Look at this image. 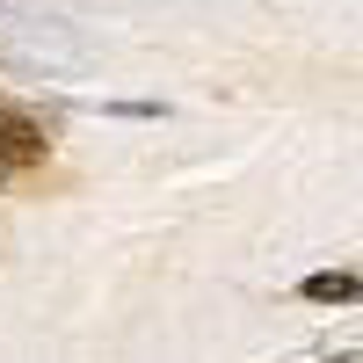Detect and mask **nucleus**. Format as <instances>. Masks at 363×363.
<instances>
[{
  "instance_id": "f257e3e1",
  "label": "nucleus",
  "mask_w": 363,
  "mask_h": 363,
  "mask_svg": "<svg viewBox=\"0 0 363 363\" xmlns=\"http://www.w3.org/2000/svg\"><path fill=\"white\" fill-rule=\"evenodd\" d=\"M37 160H44V131H37V124H22L15 109H0V174L37 167Z\"/></svg>"
},
{
  "instance_id": "f03ea898",
  "label": "nucleus",
  "mask_w": 363,
  "mask_h": 363,
  "mask_svg": "<svg viewBox=\"0 0 363 363\" xmlns=\"http://www.w3.org/2000/svg\"><path fill=\"white\" fill-rule=\"evenodd\" d=\"M356 291H363L356 277H313V284H306V298H313V306H349Z\"/></svg>"
}]
</instances>
